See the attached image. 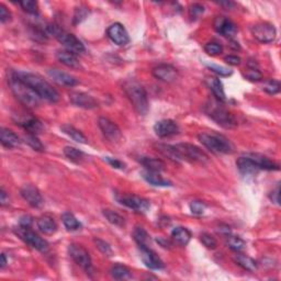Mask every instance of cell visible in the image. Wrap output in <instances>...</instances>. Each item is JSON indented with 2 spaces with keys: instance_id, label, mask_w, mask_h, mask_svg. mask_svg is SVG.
Listing matches in <instances>:
<instances>
[{
  "instance_id": "1",
  "label": "cell",
  "mask_w": 281,
  "mask_h": 281,
  "mask_svg": "<svg viewBox=\"0 0 281 281\" xmlns=\"http://www.w3.org/2000/svg\"><path fill=\"white\" fill-rule=\"evenodd\" d=\"M158 151L165 156L174 161H186L190 162H203L209 161L206 154L196 145L189 143H180L176 145L158 144Z\"/></svg>"
},
{
  "instance_id": "2",
  "label": "cell",
  "mask_w": 281,
  "mask_h": 281,
  "mask_svg": "<svg viewBox=\"0 0 281 281\" xmlns=\"http://www.w3.org/2000/svg\"><path fill=\"white\" fill-rule=\"evenodd\" d=\"M16 76L33 89L42 99H45L50 102H57L60 100V95L57 90L50 82L43 79L40 75L28 72H13Z\"/></svg>"
},
{
  "instance_id": "3",
  "label": "cell",
  "mask_w": 281,
  "mask_h": 281,
  "mask_svg": "<svg viewBox=\"0 0 281 281\" xmlns=\"http://www.w3.org/2000/svg\"><path fill=\"white\" fill-rule=\"evenodd\" d=\"M123 90L135 111L140 116H145L148 112V99L144 87L134 79H129L123 83Z\"/></svg>"
},
{
  "instance_id": "4",
  "label": "cell",
  "mask_w": 281,
  "mask_h": 281,
  "mask_svg": "<svg viewBox=\"0 0 281 281\" xmlns=\"http://www.w3.org/2000/svg\"><path fill=\"white\" fill-rule=\"evenodd\" d=\"M9 85H10L11 91L16 98L25 107L35 108L41 103V97L33 89H31L28 85H25L23 81H21L13 72L11 73L10 79H9Z\"/></svg>"
},
{
  "instance_id": "5",
  "label": "cell",
  "mask_w": 281,
  "mask_h": 281,
  "mask_svg": "<svg viewBox=\"0 0 281 281\" xmlns=\"http://www.w3.org/2000/svg\"><path fill=\"white\" fill-rule=\"evenodd\" d=\"M46 32L50 35H53L57 41L63 44L66 47V50L74 53V54L77 55L81 54V53H85L86 48L82 42L79 41L74 34L68 33L67 31L60 29L59 25L48 24L46 26Z\"/></svg>"
},
{
  "instance_id": "6",
  "label": "cell",
  "mask_w": 281,
  "mask_h": 281,
  "mask_svg": "<svg viewBox=\"0 0 281 281\" xmlns=\"http://www.w3.org/2000/svg\"><path fill=\"white\" fill-rule=\"evenodd\" d=\"M199 140L206 148L215 154H231L234 151V146L231 140L225 136L215 132L199 134Z\"/></svg>"
},
{
  "instance_id": "7",
  "label": "cell",
  "mask_w": 281,
  "mask_h": 281,
  "mask_svg": "<svg viewBox=\"0 0 281 281\" xmlns=\"http://www.w3.org/2000/svg\"><path fill=\"white\" fill-rule=\"evenodd\" d=\"M208 109L206 112L209 116L224 129H234L237 126V121L234 116L221 104L211 102V104L208 105Z\"/></svg>"
},
{
  "instance_id": "8",
  "label": "cell",
  "mask_w": 281,
  "mask_h": 281,
  "mask_svg": "<svg viewBox=\"0 0 281 281\" xmlns=\"http://www.w3.org/2000/svg\"><path fill=\"white\" fill-rule=\"evenodd\" d=\"M17 234L20 236V239L23 241L24 243L30 245L32 248L37 249L41 253L47 252V249H48L47 241L44 239H42L40 235H38L37 233L31 230V227L25 228V227L19 226V228H18V231H17Z\"/></svg>"
},
{
  "instance_id": "9",
  "label": "cell",
  "mask_w": 281,
  "mask_h": 281,
  "mask_svg": "<svg viewBox=\"0 0 281 281\" xmlns=\"http://www.w3.org/2000/svg\"><path fill=\"white\" fill-rule=\"evenodd\" d=\"M68 254L73 258V261L80 266L82 269H85L87 272H90L92 268L91 257L88 250L83 246L79 244H70L68 246Z\"/></svg>"
},
{
  "instance_id": "10",
  "label": "cell",
  "mask_w": 281,
  "mask_h": 281,
  "mask_svg": "<svg viewBox=\"0 0 281 281\" xmlns=\"http://www.w3.org/2000/svg\"><path fill=\"white\" fill-rule=\"evenodd\" d=\"M117 200L120 202L121 204L136 211V212L144 213L149 209V201L136 195L122 193V195L117 196Z\"/></svg>"
},
{
  "instance_id": "11",
  "label": "cell",
  "mask_w": 281,
  "mask_h": 281,
  "mask_svg": "<svg viewBox=\"0 0 281 281\" xmlns=\"http://www.w3.org/2000/svg\"><path fill=\"white\" fill-rule=\"evenodd\" d=\"M253 37L261 43H271L276 39V28L267 22H261L252 28Z\"/></svg>"
},
{
  "instance_id": "12",
  "label": "cell",
  "mask_w": 281,
  "mask_h": 281,
  "mask_svg": "<svg viewBox=\"0 0 281 281\" xmlns=\"http://www.w3.org/2000/svg\"><path fill=\"white\" fill-rule=\"evenodd\" d=\"M98 125L104 138L112 143H118L122 140V132L116 123L109 120L108 118H99Z\"/></svg>"
},
{
  "instance_id": "13",
  "label": "cell",
  "mask_w": 281,
  "mask_h": 281,
  "mask_svg": "<svg viewBox=\"0 0 281 281\" xmlns=\"http://www.w3.org/2000/svg\"><path fill=\"white\" fill-rule=\"evenodd\" d=\"M107 34L111 41L119 46H124L130 42V37L124 26L121 23H113L108 28Z\"/></svg>"
},
{
  "instance_id": "14",
  "label": "cell",
  "mask_w": 281,
  "mask_h": 281,
  "mask_svg": "<svg viewBox=\"0 0 281 281\" xmlns=\"http://www.w3.org/2000/svg\"><path fill=\"white\" fill-rule=\"evenodd\" d=\"M140 258H142L143 262L145 263V266L149 269L153 270H160L164 268V262H162L161 259L158 257V255L154 252L153 249L149 248V246L146 247H140Z\"/></svg>"
},
{
  "instance_id": "15",
  "label": "cell",
  "mask_w": 281,
  "mask_h": 281,
  "mask_svg": "<svg viewBox=\"0 0 281 281\" xmlns=\"http://www.w3.org/2000/svg\"><path fill=\"white\" fill-rule=\"evenodd\" d=\"M152 73L154 77L164 82H173L178 78V70L176 69L174 66L167 64L156 66V67L152 70Z\"/></svg>"
},
{
  "instance_id": "16",
  "label": "cell",
  "mask_w": 281,
  "mask_h": 281,
  "mask_svg": "<svg viewBox=\"0 0 281 281\" xmlns=\"http://www.w3.org/2000/svg\"><path fill=\"white\" fill-rule=\"evenodd\" d=\"M21 197L32 206V208H40L43 204V197L38 188L32 184H25L20 190Z\"/></svg>"
},
{
  "instance_id": "17",
  "label": "cell",
  "mask_w": 281,
  "mask_h": 281,
  "mask_svg": "<svg viewBox=\"0 0 281 281\" xmlns=\"http://www.w3.org/2000/svg\"><path fill=\"white\" fill-rule=\"evenodd\" d=\"M154 132L160 138H169L179 133V126L174 120H161L154 125Z\"/></svg>"
},
{
  "instance_id": "18",
  "label": "cell",
  "mask_w": 281,
  "mask_h": 281,
  "mask_svg": "<svg viewBox=\"0 0 281 281\" xmlns=\"http://www.w3.org/2000/svg\"><path fill=\"white\" fill-rule=\"evenodd\" d=\"M213 26L218 33L222 34L223 37L233 38L237 33V26L234 22L227 19L226 17H218L214 20Z\"/></svg>"
},
{
  "instance_id": "19",
  "label": "cell",
  "mask_w": 281,
  "mask_h": 281,
  "mask_svg": "<svg viewBox=\"0 0 281 281\" xmlns=\"http://www.w3.org/2000/svg\"><path fill=\"white\" fill-rule=\"evenodd\" d=\"M70 102L76 107L82 109H95L98 107V101L94 97L85 94V92L75 91L69 95Z\"/></svg>"
},
{
  "instance_id": "20",
  "label": "cell",
  "mask_w": 281,
  "mask_h": 281,
  "mask_svg": "<svg viewBox=\"0 0 281 281\" xmlns=\"http://www.w3.org/2000/svg\"><path fill=\"white\" fill-rule=\"evenodd\" d=\"M48 76H50L53 81H55L56 83L61 86H67V87H74L78 83V80L72 75L68 73H65L63 70L53 68L47 70Z\"/></svg>"
},
{
  "instance_id": "21",
  "label": "cell",
  "mask_w": 281,
  "mask_h": 281,
  "mask_svg": "<svg viewBox=\"0 0 281 281\" xmlns=\"http://www.w3.org/2000/svg\"><path fill=\"white\" fill-rule=\"evenodd\" d=\"M250 161H252L255 165L257 166V168L261 170H279V166L270 161L269 158L261 155V154H257V153H249L246 154Z\"/></svg>"
},
{
  "instance_id": "22",
  "label": "cell",
  "mask_w": 281,
  "mask_h": 281,
  "mask_svg": "<svg viewBox=\"0 0 281 281\" xmlns=\"http://www.w3.org/2000/svg\"><path fill=\"white\" fill-rule=\"evenodd\" d=\"M37 225L39 230L45 235H52L57 231V224L55 220L50 217V215H42V217H40L37 221Z\"/></svg>"
},
{
  "instance_id": "23",
  "label": "cell",
  "mask_w": 281,
  "mask_h": 281,
  "mask_svg": "<svg viewBox=\"0 0 281 281\" xmlns=\"http://www.w3.org/2000/svg\"><path fill=\"white\" fill-rule=\"evenodd\" d=\"M17 124H19L20 126L23 127L24 130L29 131V133L31 134L40 133V132L43 130L42 122L33 117L19 119V120H17Z\"/></svg>"
},
{
  "instance_id": "24",
  "label": "cell",
  "mask_w": 281,
  "mask_h": 281,
  "mask_svg": "<svg viewBox=\"0 0 281 281\" xmlns=\"http://www.w3.org/2000/svg\"><path fill=\"white\" fill-rule=\"evenodd\" d=\"M0 140H1V144L3 146L7 148L18 147L21 143L19 136H18L15 132L6 129V127H2L1 132H0Z\"/></svg>"
},
{
  "instance_id": "25",
  "label": "cell",
  "mask_w": 281,
  "mask_h": 281,
  "mask_svg": "<svg viewBox=\"0 0 281 281\" xmlns=\"http://www.w3.org/2000/svg\"><path fill=\"white\" fill-rule=\"evenodd\" d=\"M237 168L241 171V175L244 176H253L255 174H257L259 169L257 168V166L254 164V162L249 160V158L244 155L241 156L239 160L236 161Z\"/></svg>"
},
{
  "instance_id": "26",
  "label": "cell",
  "mask_w": 281,
  "mask_h": 281,
  "mask_svg": "<svg viewBox=\"0 0 281 281\" xmlns=\"http://www.w3.org/2000/svg\"><path fill=\"white\" fill-rule=\"evenodd\" d=\"M206 83H208L209 88L212 91V94L214 95L215 98H217L218 101H224L226 100V96H225V91H224L223 88V83L221 82L219 78L215 77H210L206 79Z\"/></svg>"
},
{
  "instance_id": "27",
  "label": "cell",
  "mask_w": 281,
  "mask_h": 281,
  "mask_svg": "<svg viewBox=\"0 0 281 281\" xmlns=\"http://www.w3.org/2000/svg\"><path fill=\"white\" fill-rule=\"evenodd\" d=\"M143 178L146 180L148 183H151L152 186L155 187H170L173 186L169 180H167L165 178H162L160 175V173H154V171H144L142 174Z\"/></svg>"
},
{
  "instance_id": "28",
  "label": "cell",
  "mask_w": 281,
  "mask_h": 281,
  "mask_svg": "<svg viewBox=\"0 0 281 281\" xmlns=\"http://www.w3.org/2000/svg\"><path fill=\"white\" fill-rule=\"evenodd\" d=\"M56 56H57V60H59L63 65L67 66V67L78 68L79 66H80L76 54H74V53L69 52L67 50L59 51L57 52Z\"/></svg>"
},
{
  "instance_id": "29",
  "label": "cell",
  "mask_w": 281,
  "mask_h": 281,
  "mask_svg": "<svg viewBox=\"0 0 281 281\" xmlns=\"http://www.w3.org/2000/svg\"><path fill=\"white\" fill-rule=\"evenodd\" d=\"M233 261L236 263V265H239L240 267L243 268L244 270H247L250 272H254L257 270L258 265L257 262L254 261L253 258H250L249 256H246L244 254H236L234 257H233Z\"/></svg>"
},
{
  "instance_id": "30",
  "label": "cell",
  "mask_w": 281,
  "mask_h": 281,
  "mask_svg": "<svg viewBox=\"0 0 281 281\" xmlns=\"http://www.w3.org/2000/svg\"><path fill=\"white\" fill-rule=\"evenodd\" d=\"M140 162L146 168V170L154 171V173H161L165 169V162L158 158L140 157Z\"/></svg>"
},
{
  "instance_id": "31",
  "label": "cell",
  "mask_w": 281,
  "mask_h": 281,
  "mask_svg": "<svg viewBox=\"0 0 281 281\" xmlns=\"http://www.w3.org/2000/svg\"><path fill=\"white\" fill-rule=\"evenodd\" d=\"M171 237H173V240L177 244L181 246H186L191 240V233L189 232V230H187L186 227L178 226V227H175L173 232H171Z\"/></svg>"
},
{
  "instance_id": "32",
  "label": "cell",
  "mask_w": 281,
  "mask_h": 281,
  "mask_svg": "<svg viewBox=\"0 0 281 281\" xmlns=\"http://www.w3.org/2000/svg\"><path fill=\"white\" fill-rule=\"evenodd\" d=\"M60 130L64 132L66 135H68L70 139H73L75 142L80 143V144H86L87 143V138L83 135L80 131L77 130L76 127H74L73 125L69 124H64L60 126Z\"/></svg>"
},
{
  "instance_id": "33",
  "label": "cell",
  "mask_w": 281,
  "mask_h": 281,
  "mask_svg": "<svg viewBox=\"0 0 281 281\" xmlns=\"http://www.w3.org/2000/svg\"><path fill=\"white\" fill-rule=\"evenodd\" d=\"M133 239L138 243L139 247H146L151 244V236L143 227L136 226L133 231Z\"/></svg>"
},
{
  "instance_id": "34",
  "label": "cell",
  "mask_w": 281,
  "mask_h": 281,
  "mask_svg": "<svg viewBox=\"0 0 281 281\" xmlns=\"http://www.w3.org/2000/svg\"><path fill=\"white\" fill-rule=\"evenodd\" d=\"M61 221H63L64 226L67 228V231H77L81 227L80 222L70 212H65L61 215Z\"/></svg>"
},
{
  "instance_id": "35",
  "label": "cell",
  "mask_w": 281,
  "mask_h": 281,
  "mask_svg": "<svg viewBox=\"0 0 281 281\" xmlns=\"http://www.w3.org/2000/svg\"><path fill=\"white\" fill-rule=\"evenodd\" d=\"M110 275L112 276V278L117 280H123V279H129L132 276L131 270L126 266L123 265H114L110 269Z\"/></svg>"
},
{
  "instance_id": "36",
  "label": "cell",
  "mask_w": 281,
  "mask_h": 281,
  "mask_svg": "<svg viewBox=\"0 0 281 281\" xmlns=\"http://www.w3.org/2000/svg\"><path fill=\"white\" fill-rule=\"evenodd\" d=\"M226 245L230 247L232 250H234L236 253H240L246 247V243L243 239H241L239 236L226 235Z\"/></svg>"
},
{
  "instance_id": "37",
  "label": "cell",
  "mask_w": 281,
  "mask_h": 281,
  "mask_svg": "<svg viewBox=\"0 0 281 281\" xmlns=\"http://www.w3.org/2000/svg\"><path fill=\"white\" fill-rule=\"evenodd\" d=\"M64 154L69 161L77 162V164L83 161V158H85V154H83L81 151H79V149L72 147V146H66L64 148Z\"/></svg>"
},
{
  "instance_id": "38",
  "label": "cell",
  "mask_w": 281,
  "mask_h": 281,
  "mask_svg": "<svg viewBox=\"0 0 281 281\" xmlns=\"http://www.w3.org/2000/svg\"><path fill=\"white\" fill-rule=\"evenodd\" d=\"M103 215L110 223L113 224V225L119 226V227H122L125 225L124 218L121 217V215L118 214L117 212H113V211L111 210H103Z\"/></svg>"
},
{
  "instance_id": "39",
  "label": "cell",
  "mask_w": 281,
  "mask_h": 281,
  "mask_svg": "<svg viewBox=\"0 0 281 281\" xmlns=\"http://www.w3.org/2000/svg\"><path fill=\"white\" fill-rule=\"evenodd\" d=\"M24 140H25V143L28 144L31 148L34 149V151H38V152H43L44 151L43 144L41 143V140L38 139V136L35 135V134L29 133L24 138Z\"/></svg>"
},
{
  "instance_id": "40",
  "label": "cell",
  "mask_w": 281,
  "mask_h": 281,
  "mask_svg": "<svg viewBox=\"0 0 281 281\" xmlns=\"http://www.w3.org/2000/svg\"><path fill=\"white\" fill-rule=\"evenodd\" d=\"M262 90L266 91L268 95H277L280 91V82L275 79H269V80L263 82Z\"/></svg>"
},
{
  "instance_id": "41",
  "label": "cell",
  "mask_w": 281,
  "mask_h": 281,
  "mask_svg": "<svg viewBox=\"0 0 281 281\" xmlns=\"http://www.w3.org/2000/svg\"><path fill=\"white\" fill-rule=\"evenodd\" d=\"M206 67L209 69H211V72L215 73L219 76L221 77H228L232 75V70L227 67H224V66H220V65H215V64H210V63H206L205 64Z\"/></svg>"
},
{
  "instance_id": "42",
  "label": "cell",
  "mask_w": 281,
  "mask_h": 281,
  "mask_svg": "<svg viewBox=\"0 0 281 281\" xmlns=\"http://www.w3.org/2000/svg\"><path fill=\"white\" fill-rule=\"evenodd\" d=\"M19 4L25 12L30 13V15H38L39 13L38 2L32 1V0H23V1H20Z\"/></svg>"
},
{
  "instance_id": "43",
  "label": "cell",
  "mask_w": 281,
  "mask_h": 281,
  "mask_svg": "<svg viewBox=\"0 0 281 281\" xmlns=\"http://www.w3.org/2000/svg\"><path fill=\"white\" fill-rule=\"evenodd\" d=\"M200 241L201 243L209 249H215L218 246L217 240H215L212 235L209 234V233H202L200 235Z\"/></svg>"
},
{
  "instance_id": "44",
  "label": "cell",
  "mask_w": 281,
  "mask_h": 281,
  "mask_svg": "<svg viewBox=\"0 0 281 281\" xmlns=\"http://www.w3.org/2000/svg\"><path fill=\"white\" fill-rule=\"evenodd\" d=\"M204 51L205 53H208L209 55L217 56V55L222 54L223 46L221 45V44H219L217 42H209L204 45Z\"/></svg>"
},
{
  "instance_id": "45",
  "label": "cell",
  "mask_w": 281,
  "mask_h": 281,
  "mask_svg": "<svg viewBox=\"0 0 281 281\" xmlns=\"http://www.w3.org/2000/svg\"><path fill=\"white\" fill-rule=\"evenodd\" d=\"M95 241V244H96V247L98 248L101 253H102L104 256H112V248H111V246H110L107 241H102V240H100V239H95L94 240Z\"/></svg>"
},
{
  "instance_id": "46",
  "label": "cell",
  "mask_w": 281,
  "mask_h": 281,
  "mask_svg": "<svg viewBox=\"0 0 281 281\" xmlns=\"http://www.w3.org/2000/svg\"><path fill=\"white\" fill-rule=\"evenodd\" d=\"M245 77L248 79L250 81H258L261 79V73L259 72V69L257 67H255V64L252 65H248V69L247 72L245 74Z\"/></svg>"
},
{
  "instance_id": "47",
  "label": "cell",
  "mask_w": 281,
  "mask_h": 281,
  "mask_svg": "<svg viewBox=\"0 0 281 281\" xmlns=\"http://www.w3.org/2000/svg\"><path fill=\"white\" fill-rule=\"evenodd\" d=\"M204 12V7L200 3H193L189 8V16L191 19H197Z\"/></svg>"
},
{
  "instance_id": "48",
  "label": "cell",
  "mask_w": 281,
  "mask_h": 281,
  "mask_svg": "<svg viewBox=\"0 0 281 281\" xmlns=\"http://www.w3.org/2000/svg\"><path fill=\"white\" fill-rule=\"evenodd\" d=\"M205 204L203 203L202 201H198V200H195V201H192L191 203H190V210H191V212L193 214H196V215H202L204 213V211H205Z\"/></svg>"
},
{
  "instance_id": "49",
  "label": "cell",
  "mask_w": 281,
  "mask_h": 281,
  "mask_svg": "<svg viewBox=\"0 0 281 281\" xmlns=\"http://www.w3.org/2000/svg\"><path fill=\"white\" fill-rule=\"evenodd\" d=\"M88 15V10L86 7H79L76 9V11H75V15H74V22L75 23H79V22H81Z\"/></svg>"
},
{
  "instance_id": "50",
  "label": "cell",
  "mask_w": 281,
  "mask_h": 281,
  "mask_svg": "<svg viewBox=\"0 0 281 281\" xmlns=\"http://www.w3.org/2000/svg\"><path fill=\"white\" fill-rule=\"evenodd\" d=\"M11 18V13L9 12L8 9L3 6V4H0V21L2 23H6Z\"/></svg>"
},
{
  "instance_id": "51",
  "label": "cell",
  "mask_w": 281,
  "mask_h": 281,
  "mask_svg": "<svg viewBox=\"0 0 281 281\" xmlns=\"http://www.w3.org/2000/svg\"><path fill=\"white\" fill-rule=\"evenodd\" d=\"M105 161H107L110 165H111L112 167H114V168H117V169H123L125 167L124 162H122L121 161H118V160H116V158L105 157Z\"/></svg>"
},
{
  "instance_id": "52",
  "label": "cell",
  "mask_w": 281,
  "mask_h": 281,
  "mask_svg": "<svg viewBox=\"0 0 281 281\" xmlns=\"http://www.w3.org/2000/svg\"><path fill=\"white\" fill-rule=\"evenodd\" d=\"M32 223H33V220L30 217V215H23L19 221V226L29 228L31 227V225H32Z\"/></svg>"
},
{
  "instance_id": "53",
  "label": "cell",
  "mask_w": 281,
  "mask_h": 281,
  "mask_svg": "<svg viewBox=\"0 0 281 281\" xmlns=\"http://www.w3.org/2000/svg\"><path fill=\"white\" fill-rule=\"evenodd\" d=\"M224 61H225L226 64L228 65H232V66H237L241 64V59L239 56L236 55H228L225 56V59H224Z\"/></svg>"
},
{
  "instance_id": "54",
  "label": "cell",
  "mask_w": 281,
  "mask_h": 281,
  "mask_svg": "<svg viewBox=\"0 0 281 281\" xmlns=\"http://www.w3.org/2000/svg\"><path fill=\"white\" fill-rule=\"evenodd\" d=\"M0 203H1L2 206L9 203V196L7 195V192L4 191L3 189H1V191H0Z\"/></svg>"
},
{
  "instance_id": "55",
  "label": "cell",
  "mask_w": 281,
  "mask_h": 281,
  "mask_svg": "<svg viewBox=\"0 0 281 281\" xmlns=\"http://www.w3.org/2000/svg\"><path fill=\"white\" fill-rule=\"evenodd\" d=\"M157 241V243L160 244L161 246H162V247H165V248H169L171 244H170V241L168 240H166L164 239V237H158V239L156 240Z\"/></svg>"
},
{
  "instance_id": "56",
  "label": "cell",
  "mask_w": 281,
  "mask_h": 281,
  "mask_svg": "<svg viewBox=\"0 0 281 281\" xmlns=\"http://www.w3.org/2000/svg\"><path fill=\"white\" fill-rule=\"evenodd\" d=\"M271 196H275V198H272L271 201L274 202V203H276V204H279V186H277L276 190L274 192H271L270 197Z\"/></svg>"
},
{
  "instance_id": "57",
  "label": "cell",
  "mask_w": 281,
  "mask_h": 281,
  "mask_svg": "<svg viewBox=\"0 0 281 281\" xmlns=\"http://www.w3.org/2000/svg\"><path fill=\"white\" fill-rule=\"evenodd\" d=\"M7 257H6V255L4 254H1V262H0V268H1V269H3L4 267L7 266Z\"/></svg>"
}]
</instances>
